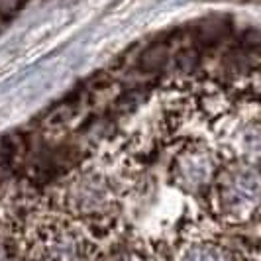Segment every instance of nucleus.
<instances>
[{
  "label": "nucleus",
  "mask_w": 261,
  "mask_h": 261,
  "mask_svg": "<svg viewBox=\"0 0 261 261\" xmlns=\"http://www.w3.org/2000/svg\"><path fill=\"white\" fill-rule=\"evenodd\" d=\"M259 193V179L255 175H251L249 171H240V173H236L234 177H230V181L226 183L224 198L232 208L242 212V210H248L251 204L257 202Z\"/></svg>",
  "instance_id": "1"
},
{
  "label": "nucleus",
  "mask_w": 261,
  "mask_h": 261,
  "mask_svg": "<svg viewBox=\"0 0 261 261\" xmlns=\"http://www.w3.org/2000/svg\"><path fill=\"white\" fill-rule=\"evenodd\" d=\"M187 261H224L220 255H218V251L212 248H200V249H195Z\"/></svg>",
  "instance_id": "2"
}]
</instances>
